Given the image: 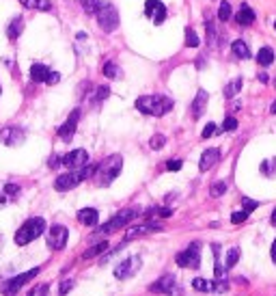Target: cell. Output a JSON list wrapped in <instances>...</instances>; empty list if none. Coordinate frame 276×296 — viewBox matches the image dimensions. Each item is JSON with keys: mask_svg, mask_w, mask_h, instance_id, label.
<instances>
[{"mask_svg": "<svg viewBox=\"0 0 276 296\" xmlns=\"http://www.w3.org/2000/svg\"><path fill=\"white\" fill-rule=\"evenodd\" d=\"M121 169H123V158L119 154H112L108 158H104L100 164H97V171H95V184L97 186H110L119 175H121Z\"/></svg>", "mask_w": 276, "mask_h": 296, "instance_id": "1", "label": "cell"}, {"mask_svg": "<svg viewBox=\"0 0 276 296\" xmlns=\"http://www.w3.org/2000/svg\"><path fill=\"white\" fill-rule=\"evenodd\" d=\"M136 108L145 115L162 117L168 110H173V100L166 98V95H143V98L136 100Z\"/></svg>", "mask_w": 276, "mask_h": 296, "instance_id": "2", "label": "cell"}, {"mask_svg": "<svg viewBox=\"0 0 276 296\" xmlns=\"http://www.w3.org/2000/svg\"><path fill=\"white\" fill-rule=\"evenodd\" d=\"M45 231V221L41 217H35V219H28L24 225L15 231V244L24 246V244H30L32 240H37Z\"/></svg>", "mask_w": 276, "mask_h": 296, "instance_id": "3", "label": "cell"}, {"mask_svg": "<svg viewBox=\"0 0 276 296\" xmlns=\"http://www.w3.org/2000/svg\"><path fill=\"white\" fill-rule=\"evenodd\" d=\"M97 24H100V28L104 33H115L117 26H119V11L115 9V5H104L100 7V11H97Z\"/></svg>", "mask_w": 276, "mask_h": 296, "instance_id": "4", "label": "cell"}, {"mask_svg": "<svg viewBox=\"0 0 276 296\" xmlns=\"http://www.w3.org/2000/svg\"><path fill=\"white\" fill-rule=\"evenodd\" d=\"M138 217V210H134V207H125V210H121L119 214H115L106 225H102L100 229H97V234H112V231H117V229H121V227H125L129 221H134Z\"/></svg>", "mask_w": 276, "mask_h": 296, "instance_id": "5", "label": "cell"}, {"mask_svg": "<svg viewBox=\"0 0 276 296\" xmlns=\"http://www.w3.org/2000/svg\"><path fill=\"white\" fill-rule=\"evenodd\" d=\"M175 262H177V266H181V268H199L201 266V244L192 242L186 251L177 253Z\"/></svg>", "mask_w": 276, "mask_h": 296, "instance_id": "6", "label": "cell"}, {"mask_svg": "<svg viewBox=\"0 0 276 296\" xmlns=\"http://www.w3.org/2000/svg\"><path fill=\"white\" fill-rule=\"evenodd\" d=\"M39 275V268H30L28 273H22V275H18V277H13V279H9L5 285H3V294L5 296H13L15 292H20L24 285H26L30 279H35Z\"/></svg>", "mask_w": 276, "mask_h": 296, "instance_id": "7", "label": "cell"}, {"mask_svg": "<svg viewBox=\"0 0 276 296\" xmlns=\"http://www.w3.org/2000/svg\"><path fill=\"white\" fill-rule=\"evenodd\" d=\"M67 238H69V231L65 225H52L50 231H48V246L54 251H61L67 246Z\"/></svg>", "mask_w": 276, "mask_h": 296, "instance_id": "8", "label": "cell"}, {"mask_svg": "<svg viewBox=\"0 0 276 296\" xmlns=\"http://www.w3.org/2000/svg\"><path fill=\"white\" fill-rule=\"evenodd\" d=\"M141 266H143V260L138 258V255H129L127 260H123L115 268V277L117 279H129V277H134L138 270H141Z\"/></svg>", "mask_w": 276, "mask_h": 296, "instance_id": "9", "label": "cell"}, {"mask_svg": "<svg viewBox=\"0 0 276 296\" xmlns=\"http://www.w3.org/2000/svg\"><path fill=\"white\" fill-rule=\"evenodd\" d=\"M24 141H26V132L18 125H9V128H3V130H0V143H3V145L18 147Z\"/></svg>", "mask_w": 276, "mask_h": 296, "instance_id": "10", "label": "cell"}, {"mask_svg": "<svg viewBox=\"0 0 276 296\" xmlns=\"http://www.w3.org/2000/svg\"><path fill=\"white\" fill-rule=\"evenodd\" d=\"M149 290L151 292H156V294H168V296H173V294H181V290L177 287V281H175V277L173 275H164V277H160L158 281H153L149 285Z\"/></svg>", "mask_w": 276, "mask_h": 296, "instance_id": "11", "label": "cell"}, {"mask_svg": "<svg viewBox=\"0 0 276 296\" xmlns=\"http://www.w3.org/2000/svg\"><path fill=\"white\" fill-rule=\"evenodd\" d=\"M61 162H63V166H67L69 171L82 169L84 164H88V154L84 149H74V151H69V154H65L61 158Z\"/></svg>", "mask_w": 276, "mask_h": 296, "instance_id": "12", "label": "cell"}, {"mask_svg": "<svg viewBox=\"0 0 276 296\" xmlns=\"http://www.w3.org/2000/svg\"><path fill=\"white\" fill-rule=\"evenodd\" d=\"M78 119H80V110H78V108H76V110H71L69 119L59 128V137H61V141L69 143L71 139H74V134H76V125H78Z\"/></svg>", "mask_w": 276, "mask_h": 296, "instance_id": "13", "label": "cell"}, {"mask_svg": "<svg viewBox=\"0 0 276 296\" xmlns=\"http://www.w3.org/2000/svg\"><path fill=\"white\" fill-rule=\"evenodd\" d=\"M145 13H147L156 24H162L166 20V7L162 0H147V3H145Z\"/></svg>", "mask_w": 276, "mask_h": 296, "instance_id": "14", "label": "cell"}, {"mask_svg": "<svg viewBox=\"0 0 276 296\" xmlns=\"http://www.w3.org/2000/svg\"><path fill=\"white\" fill-rule=\"evenodd\" d=\"M192 287L197 292H224L226 290V283L224 281H205V279H201V277H197L192 281Z\"/></svg>", "mask_w": 276, "mask_h": 296, "instance_id": "15", "label": "cell"}, {"mask_svg": "<svg viewBox=\"0 0 276 296\" xmlns=\"http://www.w3.org/2000/svg\"><path fill=\"white\" fill-rule=\"evenodd\" d=\"M218 160H220V149H218V147H209V149L203 151V156L199 160V169L205 173V171L212 169L214 164H218Z\"/></svg>", "mask_w": 276, "mask_h": 296, "instance_id": "16", "label": "cell"}, {"mask_svg": "<svg viewBox=\"0 0 276 296\" xmlns=\"http://www.w3.org/2000/svg\"><path fill=\"white\" fill-rule=\"evenodd\" d=\"M207 100H209L207 91H205V89H199V91H197V98H194V102H192V117H194V119H201V115L205 113Z\"/></svg>", "mask_w": 276, "mask_h": 296, "instance_id": "17", "label": "cell"}, {"mask_svg": "<svg viewBox=\"0 0 276 296\" xmlns=\"http://www.w3.org/2000/svg\"><path fill=\"white\" fill-rule=\"evenodd\" d=\"M255 18H257L255 11L250 9L246 3H242V5H240V11L235 13V22H238L240 26H250V24L255 22Z\"/></svg>", "mask_w": 276, "mask_h": 296, "instance_id": "18", "label": "cell"}, {"mask_svg": "<svg viewBox=\"0 0 276 296\" xmlns=\"http://www.w3.org/2000/svg\"><path fill=\"white\" fill-rule=\"evenodd\" d=\"M78 221L86 227H95L97 221H100V212H97L95 207H82V210L78 212Z\"/></svg>", "mask_w": 276, "mask_h": 296, "instance_id": "19", "label": "cell"}, {"mask_svg": "<svg viewBox=\"0 0 276 296\" xmlns=\"http://www.w3.org/2000/svg\"><path fill=\"white\" fill-rule=\"evenodd\" d=\"M162 227L160 225H156V223H143V225H136V227H132L127 231V236H125V240H132V238H136V236H147V234H153V231H160Z\"/></svg>", "mask_w": 276, "mask_h": 296, "instance_id": "20", "label": "cell"}, {"mask_svg": "<svg viewBox=\"0 0 276 296\" xmlns=\"http://www.w3.org/2000/svg\"><path fill=\"white\" fill-rule=\"evenodd\" d=\"M48 76H50V67L43 65V63H35V65L30 67L32 82H48Z\"/></svg>", "mask_w": 276, "mask_h": 296, "instance_id": "21", "label": "cell"}, {"mask_svg": "<svg viewBox=\"0 0 276 296\" xmlns=\"http://www.w3.org/2000/svg\"><path fill=\"white\" fill-rule=\"evenodd\" d=\"M257 63L261 67H270L272 63H274V50L270 46H263L261 50H259V54H257Z\"/></svg>", "mask_w": 276, "mask_h": 296, "instance_id": "22", "label": "cell"}, {"mask_svg": "<svg viewBox=\"0 0 276 296\" xmlns=\"http://www.w3.org/2000/svg\"><path fill=\"white\" fill-rule=\"evenodd\" d=\"M231 50L238 59H250V50H248L246 41H242V39H235V41L231 44Z\"/></svg>", "mask_w": 276, "mask_h": 296, "instance_id": "23", "label": "cell"}, {"mask_svg": "<svg viewBox=\"0 0 276 296\" xmlns=\"http://www.w3.org/2000/svg\"><path fill=\"white\" fill-rule=\"evenodd\" d=\"M26 9H39V11H50L52 3L50 0H20Z\"/></svg>", "mask_w": 276, "mask_h": 296, "instance_id": "24", "label": "cell"}, {"mask_svg": "<svg viewBox=\"0 0 276 296\" xmlns=\"http://www.w3.org/2000/svg\"><path fill=\"white\" fill-rule=\"evenodd\" d=\"M104 251H108V242H106V240H102V242H97V244L91 246L88 251H84L82 258H84V260H93V258H97V255H102Z\"/></svg>", "mask_w": 276, "mask_h": 296, "instance_id": "25", "label": "cell"}, {"mask_svg": "<svg viewBox=\"0 0 276 296\" xmlns=\"http://www.w3.org/2000/svg\"><path fill=\"white\" fill-rule=\"evenodd\" d=\"M102 71H104V76H106V78H110V80H117V78H121V69H119V65H117L115 61H108V63H104Z\"/></svg>", "mask_w": 276, "mask_h": 296, "instance_id": "26", "label": "cell"}, {"mask_svg": "<svg viewBox=\"0 0 276 296\" xmlns=\"http://www.w3.org/2000/svg\"><path fill=\"white\" fill-rule=\"evenodd\" d=\"M242 84H244V80H242V78L231 80V82L224 87V98H235V95H238V91L242 89Z\"/></svg>", "mask_w": 276, "mask_h": 296, "instance_id": "27", "label": "cell"}, {"mask_svg": "<svg viewBox=\"0 0 276 296\" xmlns=\"http://www.w3.org/2000/svg\"><path fill=\"white\" fill-rule=\"evenodd\" d=\"M233 18V11H231V5L226 3V0H222L220 7H218V20L220 22H229Z\"/></svg>", "mask_w": 276, "mask_h": 296, "instance_id": "28", "label": "cell"}, {"mask_svg": "<svg viewBox=\"0 0 276 296\" xmlns=\"http://www.w3.org/2000/svg\"><path fill=\"white\" fill-rule=\"evenodd\" d=\"M80 3H82V9L86 11V15H97L102 7V0H80Z\"/></svg>", "mask_w": 276, "mask_h": 296, "instance_id": "29", "label": "cell"}, {"mask_svg": "<svg viewBox=\"0 0 276 296\" xmlns=\"http://www.w3.org/2000/svg\"><path fill=\"white\" fill-rule=\"evenodd\" d=\"M22 33V18H15L9 26H7V35H9V39H18Z\"/></svg>", "mask_w": 276, "mask_h": 296, "instance_id": "30", "label": "cell"}, {"mask_svg": "<svg viewBox=\"0 0 276 296\" xmlns=\"http://www.w3.org/2000/svg\"><path fill=\"white\" fill-rule=\"evenodd\" d=\"M226 188H229V186H226V182H214L212 188H209V195H212V197H222L226 193Z\"/></svg>", "mask_w": 276, "mask_h": 296, "instance_id": "31", "label": "cell"}, {"mask_svg": "<svg viewBox=\"0 0 276 296\" xmlns=\"http://www.w3.org/2000/svg\"><path fill=\"white\" fill-rule=\"evenodd\" d=\"M186 46H188V48H197L199 46V35L194 33L190 26L186 28Z\"/></svg>", "mask_w": 276, "mask_h": 296, "instance_id": "32", "label": "cell"}, {"mask_svg": "<svg viewBox=\"0 0 276 296\" xmlns=\"http://www.w3.org/2000/svg\"><path fill=\"white\" fill-rule=\"evenodd\" d=\"M238 260H240V249H229V253H226V268H233L235 264H238Z\"/></svg>", "mask_w": 276, "mask_h": 296, "instance_id": "33", "label": "cell"}, {"mask_svg": "<svg viewBox=\"0 0 276 296\" xmlns=\"http://www.w3.org/2000/svg\"><path fill=\"white\" fill-rule=\"evenodd\" d=\"M149 145H151V149H162L166 145V137L164 134H156V137H151V141H149Z\"/></svg>", "mask_w": 276, "mask_h": 296, "instance_id": "34", "label": "cell"}, {"mask_svg": "<svg viewBox=\"0 0 276 296\" xmlns=\"http://www.w3.org/2000/svg\"><path fill=\"white\" fill-rule=\"evenodd\" d=\"M18 195H20V186H15V184H7V186H5V201H7V199L11 201V199L18 197Z\"/></svg>", "mask_w": 276, "mask_h": 296, "instance_id": "35", "label": "cell"}, {"mask_svg": "<svg viewBox=\"0 0 276 296\" xmlns=\"http://www.w3.org/2000/svg\"><path fill=\"white\" fill-rule=\"evenodd\" d=\"M50 294V287H48L45 283H41V285H35L32 290L28 292V296H48Z\"/></svg>", "mask_w": 276, "mask_h": 296, "instance_id": "36", "label": "cell"}, {"mask_svg": "<svg viewBox=\"0 0 276 296\" xmlns=\"http://www.w3.org/2000/svg\"><path fill=\"white\" fill-rule=\"evenodd\" d=\"M222 130H224V132L238 130V119H235V117H226L224 121H222Z\"/></svg>", "mask_w": 276, "mask_h": 296, "instance_id": "37", "label": "cell"}, {"mask_svg": "<svg viewBox=\"0 0 276 296\" xmlns=\"http://www.w3.org/2000/svg\"><path fill=\"white\" fill-rule=\"evenodd\" d=\"M246 219H248V212H246V210L233 212V214H231V223H233V225H240V223H244Z\"/></svg>", "mask_w": 276, "mask_h": 296, "instance_id": "38", "label": "cell"}, {"mask_svg": "<svg viewBox=\"0 0 276 296\" xmlns=\"http://www.w3.org/2000/svg\"><path fill=\"white\" fill-rule=\"evenodd\" d=\"M242 205H244V210L250 214V212L255 210V207H259V201H255V199H248V197H244V199H242Z\"/></svg>", "mask_w": 276, "mask_h": 296, "instance_id": "39", "label": "cell"}, {"mask_svg": "<svg viewBox=\"0 0 276 296\" xmlns=\"http://www.w3.org/2000/svg\"><path fill=\"white\" fill-rule=\"evenodd\" d=\"M214 134H216V123H207L205 128H203L201 137H203V139H209V137H214Z\"/></svg>", "mask_w": 276, "mask_h": 296, "instance_id": "40", "label": "cell"}, {"mask_svg": "<svg viewBox=\"0 0 276 296\" xmlns=\"http://www.w3.org/2000/svg\"><path fill=\"white\" fill-rule=\"evenodd\" d=\"M71 287H74V281H71V279H67V281H63V283H61V287H59V296H65V294H67V292L71 290Z\"/></svg>", "mask_w": 276, "mask_h": 296, "instance_id": "41", "label": "cell"}, {"mask_svg": "<svg viewBox=\"0 0 276 296\" xmlns=\"http://www.w3.org/2000/svg\"><path fill=\"white\" fill-rule=\"evenodd\" d=\"M108 95H110V89H108V87H100V89H97L95 100H97V102H102V100H106Z\"/></svg>", "mask_w": 276, "mask_h": 296, "instance_id": "42", "label": "cell"}, {"mask_svg": "<svg viewBox=\"0 0 276 296\" xmlns=\"http://www.w3.org/2000/svg\"><path fill=\"white\" fill-rule=\"evenodd\" d=\"M181 166H183L181 160H168V162H166V169L168 171H179Z\"/></svg>", "mask_w": 276, "mask_h": 296, "instance_id": "43", "label": "cell"}, {"mask_svg": "<svg viewBox=\"0 0 276 296\" xmlns=\"http://www.w3.org/2000/svg\"><path fill=\"white\" fill-rule=\"evenodd\" d=\"M61 80V74H56V71H50V76H48V82L45 84H56Z\"/></svg>", "mask_w": 276, "mask_h": 296, "instance_id": "44", "label": "cell"}, {"mask_svg": "<svg viewBox=\"0 0 276 296\" xmlns=\"http://www.w3.org/2000/svg\"><path fill=\"white\" fill-rule=\"evenodd\" d=\"M158 214H160L162 219H168L170 214H173V210H170V207H160V210H158Z\"/></svg>", "mask_w": 276, "mask_h": 296, "instance_id": "45", "label": "cell"}, {"mask_svg": "<svg viewBox=\"0 0 276 296\" xmlns=\"http://www.w3.org/2000/svg\"><path fill=\"white\" fill-rule=\"evenodd\" d=\"M59 164H63L59 156H54V158H50V166H52V169H56V166H59Z\"/></svg>", "mask_w": 276, "mask_h": 296, "instance_id": "46", "label": "cell"}, {"mask_svg": "<svg viewBox=\"0 0 276 296\" xmlns=\"http://www.w3.org/2000/svg\"><path fill=\"white\" fill-rule=\"evenodd\" d=\"M272 262L276 264V240H274V242H272Z\"/></svg>", "mask_w": 276, "mask_h": 296, "instance_id": "47", "label": "cell"}, {"mask_svg": "<svg viewBox=\"0 0 276 296\" xmlns=\"http://www.w3.org/2000/svg\"><path fill=\"white\" fill-rule=\"evenodd\" d=\"M270 113H272V115H276V102H274L272 106H270Z\"/></svg>", "mask_w": 276, "mask_h": 296, "instance_id": "48", "label": "cell"}, {"mask_svg": "<svg viewBox=\"0 0 276 296\" xmlns=\"http://www.w3.org/2000/svg\"><path fill=\"white\" fill-rule=\"evenodd\" d=\"M272 225H276V210L272 212Z\"/></svg>", "mask_w": 276, "mask_h": 296, "instance_id": "49", "label": "cell"}, {"mask_svg": "<svg viewBox=\"0 0 276 296\" xmlns=\"http://www.w3.org/2000/svg\"><path fill=\"white\" fill-rule=\"evenodd\" d=\"M274 30H276V22H274Z\"/></svg>", "mask_w": 276, "mask_h": 296, "instance_id": "50", "label": "cell"}, {"mask_svg": "<svg viewBox=\"0 0 276 296\" xmlns=\"http://www.w3.org/2000/svg\"><path fill=\"white\" fill-rule=\"evenodd\" d=\"M274 87H276V78H274Z\"/></svg>", "mask_w": 276, "mask_h": 296, "instance_id": "51", "label": "cell"}, {"mask_svg": "<svg viewBox=\"0 0 276 296\" xmlns=\"http://www.w3.org/2000/svg\"><path fill=\"white\" fill-rule=\"evenodd\" d=\"M0 93H3V87H0Z\"/></svg>", "mask_w": 276, "mask_h": 296, "instance_id": "52", "label": "cell"}]
</instances>
